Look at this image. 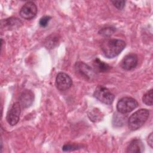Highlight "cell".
Instances as JSON below:
<instances>
[{
	"mask_svg": "<svg viewBox=\"0 0 153 153\" xmlns=\"http://www.w3.org/2000/svg\"><path fill=\"white\" fill-rule=\"evenodd\" d=\"M125 41L119 39H108L102 42L101 50L107 58H114L117 56L125 48Z\"/></svg>",
	"mask_w": 153,
	"mask_h": 153,
	"instance_id": "1",
	"label": "cell"
},
{
	"mask_svg": "<svg viewBox=\"0 0 153 153\" xmlns=\"http://www.w3.org/2000/svg\"><path fill=\"white\" fill-rule=\"evenodd\" d=\"M111 2L113 5L119 10H122L124 7L126 3L124 1H112Z\"/></svg>",
	"mask_w": 153,
	"mask_h": 153,
	"instance_id": "18",
	"label": "cell"
},
{
	"mask_svg": "<svg viewBox=\"0 0 153 153\" xmlns=\"http://www.w3.org/2000/svg\"><path fill=\"white\" fill-rule=\"evenodd\" d=\"M2 22V24H4L5 28L8 29L18 28L22 25V21L16 17H10Z\"/></svg>",
	"mask_w": 153,
	"mask_h": 153,
	"instance_id": "12",
	"label": "cell"
},
{
	"mask_svg": "<svg viewBox=\"0 0 153 153\" xmlns=\"http://www.w3.org/2000/svg\"><path fill=\"white\" fill-rule=\"evenodd\" d=\"M147 142L148 145L150 146L151 148H152L153 147V136H152V133H151L150 134L148 137Z\"/></svg>",
	"mask_w": 153,
	"mask_h": 153,
	"instance_id": "19",
	"label": "cell"
},
{
	"mask_svg": "<svg viewBox=\"0 0 153 153\" xmlns=\"http://www.w3.org/2000/svg\"><path fill=\"white\" fill-rule=\"evenodd\" d=\"M93 66L95 68V69L100 72H105L108 71L111 66L108 65V64L105 63V62H102L98 58H96L93 61Z\"/></svg>",
	"mask_w": 153,
	"mask_h": 153,
	"instance_id": "13",
	"label": "cell"
},
{
	"mask_svg": "<svg viewBox=\"0 0 153 153\" xmlns=\"http://www.w3.org/2000/svg\"><path fill=\"white\" fill-rule=\"evenodd\" d=\"M138 106L137 102L132 97H124L119 100L117 105V109L121 114H127Z\"/></svg>",
	"mask_w": 153,
	"mask_h": 153,
	"instance_id": "4",
	"label": "cell"
},
{
	"mask_svg": "<svg viewBox=\"0 0 153 153\" xmlns=\"http://www.w3.org/2000/svg\"><path fill=\"white\" fill-rule=\"evenodd\" d=\"M37 7L36 4L32 1L25 4L20 10V16L26 20H31L33 19L37 14Z\"/></svg>",
	"mask_w": 153,
	"mask_h": 153,
	"instance_id": "5",
	"label": "cell"
},
{
	"mask_svg": "<svg viewBox=\"0 0 153 153\" xmlns=\"http://www.w3.org/2000/svg\"><path fill=\"white\" fill-rule=\"evenodd\" d=\"M51 19V17L50 16H45L42 17L40 19L39 22V24L40 26H41L42 27H46L48 25V22H50Z\"/></svg>",
	"mask_w": 153,
	"mask_h": 153,
	"instance_id": "17",
	"label": "cell"
},
{
	"mask_svg": "<svg viewBox=\"0 0 153 153\" xmlns=\"http://www.w3.org/2000/svg\"><path fill=\"white\" fill-rule=\"evenodd\" d=\"M75 69L76 72L86 79L91 80L95 76V73L93 69L83 62H77L75 64Z\"/></svg>",
	"mask_w": 153,
	"mask_h": 153,
	"instance_id": "8",
	"label": "cell"
},
{
	"mask_svg": "<svg viewBox=\"0 0 153 153\" xmlns=\"http://www.w3.org/2000/svg\"><path fill=\"white\" fill-rule=\"evenodd\" d=\"M144 151V145L141 140L136 139L130 142L127 148V152H142Z\"/></svg>",
	"mask_w": 153,
	"mask_h": 153,
	"instance_id": "11",
	"label": "cell"
},
{
	"mask_svg": "<svg viewBox=\"0 0 153 153\" xmlns=\"http://www.w3.org/2000/svg\"><path fill=\"white\" fill-rule=\"evenodd\" d=\"M143 102L148 106L152 105V89L148 90L142 97Z\"/></svg>",
	"mask_w": 153,
	"mask_h": 153,
	"instance_id": "14",
	"label": "cell"
},
{
	"mask_svg": "<svg viewBox=\"0 0 153 153\" xmlns=\"http://www.w3.org/2000/svg\"><path fill=\"white\" fill-rule=\"evenodd\" d=\"M149 112L146 109H140L134 112L128 120V126L131 130H136L140 128L147 121Z\"/></svg>",
	"mask_w": 153,
	"mask_h": 153,
	"instance_id": "2",
	"label": "cell"
},
{
	"mask_svg": "<svg viewBox=\"0 0 153 153\" xmlns=\"http://www.w3.org/2000/svg\"><path fill=\"white\" fill-rule=\"evenodd\" d=\"M34 100V94L33 92L29 90H24L20 94L19 97V103L21 107L26 108L32 105Z\"/></svg>",
	"mask_w": 153,
	"mask_h": 153,
	"instance_id": "10",
	"label": "cell"
},
{
	"mask_svg": "<svg viewBox=\"0 0 153 153\" xmlns=\"http://www.w3.org/2000/svg\"><path fill=\"white\" fill-rule=\"evenodd\" d=\"M21 106L19 102H15L7 112L6 120L11 126L16 125L19 121Z\"/></svg>",
	"mask_w": 153,
	"mask_h": 153,
	"instance_id": "6",
	"label": "cell"
},
{
	"mask_svg": "<svg viewBox=\"0 0 153 153\" xmlns=\"http://www.w3.org/2000/svg\"><path fill=\"white\" fill-rule=\"evenodd\" d=\"M80 146L75 144H66L65 145L63 148L62 149L63 151H74L78 149H79Z\"/></svg>",
	"mask_w": 153,
	"mask_h": 153,
	"instance_id": "16",
	"label": "cell"
},
{
	"mask_svg": "<svg viewBox=\"0 0 153 153\" xmlns=\"http://www.w3.org/2000/svg\"><path fill=\"white\" fill-rule=\"evenodd\" d=\"M137 56L134 54H130L126 56L121 63V68L126 71L134 69L137 65Z\"/></svg>",
	"mask_w": 153,
	"mask_h": 153,
	"instance_id": "9",
	"label": "cell"
},
{
	"mask_svg": "<svg viewBox=\"0 0 153 153\" xmlns=\"http://www.w3.org/2000/svg\"><path fill=\"white\" fill-rule=\"evenodd\" d=\"M72 84L71 77L64 72H59L56 78V86L57 88L62 91L68 90Z\"/></svg>",
	"mask_w": 153,
	"mask_h": 153,
	"instance_id": "7",
	"label": "cell"
},
{
	"mask_svg": "<svg viewBox=\"0 0 153 153\" xmlns=\"http://www.w3.org/2000/svg\"><path fill=\"white\" fill-rule=\"evenodd\" d=\"M115 31V29L114 27H108L105 28H103L99 31V34L104 36H109L113 34V33Z\"/></svg>",
	"mask_w": 153,
	"mask_h": 153,
	"instance_id": "15",
	"label": "cell"
},
{
	"mask_svg": "<svg viewBox=\"0 0 153 153\" xmlns=\"http://www.w3.org/2000/svg\"><path fill=\"white\" fill-rule=\"evenodd\" d=\"M93 96L100 102L107 105H111L115 99V96L103 85H98L96 88Z\"/></svg>",
	"mask_w": 153,
	"mask_h": 153,
	"instance_id": "3",
	"label": "cell"
}]
</instances>
